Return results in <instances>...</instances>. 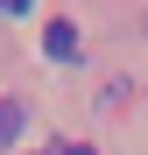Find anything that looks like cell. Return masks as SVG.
I'll return each mask as SVG.
<instances>
[{"label":"cell","instance_id":"3","mask_svg":"<svg viewBox=\"0 0 148 155\" xmlns=\"http://www.w3.org/2000/svg\"><path fill=\"white\" fill-rule=\"evenodd\" d=\"M0 14H28V0H0Z\"/></svg>","mask_w":148,"mask_h":155},{"label":"cell","instance_id":"2","mask_svg":"<svg viewBox=\"0 0 148 155\" xmlns=\"http://www.w3.org/2000/svg\"><path fill=\"white\" fill-rule=\"evenodd\" d=\"M21 127H28L21 99H0V148H7V141H21Z\"/></svg>","mask_w":148,"mask_h":155},{"label":"cell","instance_id":"1","mask_svg":"<svg viewBox=\"0 0 148 155\" xmlns=\"http://www.w3.org/2000/svg\"><path fill=\"white\" fill-rule=\"evenodd\" d=\"M42 49L57 64H71V57H78V21H49V28H42Z\"/></svg>","mask_w":148,"mask_h":155}]
</instances>
